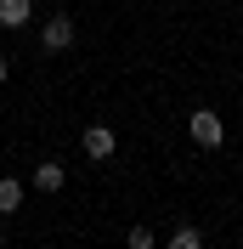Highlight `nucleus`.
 Here are the masks:
<instances>
[{
    "instance_id": "nucleus-4",
    "label": "nucleus",
    "mask_w": 243,
    "mask_h": 249,
    "mask_svg": "<svg viewBox=\"0 0 243 249\" xmlns=\"http://www.w3.org/2000/svg\"><path fill=\"white\" fill-rule=\"evenodd\" d=\"M34 17V0H0V29H23Z\"/></svg>"
},
{
    "instance_id": "nucleus-9",
    "label": "nucleus",
    "mask_w": 243,
    "mask_h": 249,
    "mask_svg": "<svg viewBox=\"0 0 243 249\" xmlns=\"http://www.w3.org/2000/svg\"><path fill=\"white\" fill-rule=\"evenodd\" d=\"M0 85H6V57H0Z\"/></svg>"
},
{
    "instance_id": "nucleus-2",
    "label": "nucleus",
    "mask_w": 243,
    "mask_h": 249,
    "mask_svg": "<svg viewBox=\"0 0 243 249\" xmlns=\"http://www.w3.org/2000/svg\"><path fill=\"white\" fill-rule=\"evenodd\" d=\"M40 46H46V51H68V46H74V17H68V12L46 17V29H40Z\"/></svg>"
},
{
    "instance_id": "nucleus-1",
    "label": "nucleus",
    "mask_w": 243,
    "mask_h": 249,
    "mask_svg": "<svg viewBox=\"0 0 243 249\" xmlns=\"http://www.w3.org/2000/svg\"><path fill=\"white\" fill-rule=\"evenodd\" d=\"M187 136H192L198 147H221V142H226V124H221V113H209V108H198L192 119H187Z\"/></svg>"
},
{
    "instance_id": "nucleus-6",
    "label": "nucleus",
    "mask_w": 243,
    "mask_h": 249,
    "mask_svg": "<svg viewBox=\"0 0 243 249\" xmlns=\"http://www.w3.org/2000/svg\"><path fill=\"white\" fill-rule=\"evenodd\" d=\"M17 204H23V181L17 176H0V215H17Z\"/></svg>"
},
{
    "instance_id": "nucleus-10",
    "label": "nucleus",
    "mask_w": 243,
    "mask_h": 249,
    "mask_svg": "<svg viewBox=\"0 0 243 249\" xmlns=\"http://www.w3.org/2000/svg\"><path fill=\"white\" fill-rule=\"evenodd\" d=\"M0 249H6V232H0Z\"/></svg>"
},
{
    "instance_id": "nucleus-3",
    "label": "nucleus",
    "mask_w": 243,
    "mask_h": 249,
    "mask_svg": "<svg viewBox=\"0 0 243 249\" xmlns=\"http://www.w3.org/2000/svg\"><path fill=\"white\" fill-rule=\"evenodd\" d=\"M79 147H85V159H113V147H119V142H113V130H107V124H91V130L79 136Z\"/></svg>"
},
{
    "instance_id": "nucleus-7",
    "label": "nucleus",
    "mask_w": 243,
    "mask_h": 249,
    "mask_svg": "<svg viewBox=\"0 0 243 249\" xmlns=\"http://www.w3.org/2000/svg\"><path fill=\"white\" fill-rule=\"evenodd\" d=\"M164 249H204V232H198V227H175V232L164 238Z\"/></svg>"
},
{
    "instance_id": "nucleus-8",
    "label": "nucleus",
    "mask_w": 243,
    "mask_h": 249,
    "mask_svg": "<svg viewBox=\"0 0 243 249\" xmlns=\"http://www.w3.org/2000/svg\"><path fill=\"white\" fill-rule=\"evenodd\" d=\"M124 244H130V249H153L158 238H153V227H130V232H124Z\"/></svg>"
},
{
    "instance_id": "nucleus-5",
    "label": "nucleus",
    "mask_w": 243,
    "mask_h": 249,
    "mask_svg": "<svg viewBox=\"0 0 243 249\" xmlns=\"http://www.w3.org/2000/svg\"><path fill=\"white\" fill-rule=\"evenodd\" d=\"M62 181H68V170H62V164H40V170H34V187H40V193H62Z\"/></svg>"
}]
</instances>
